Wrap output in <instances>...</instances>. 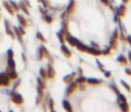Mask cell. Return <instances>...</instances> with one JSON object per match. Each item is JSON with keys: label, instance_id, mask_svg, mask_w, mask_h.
Segmentation results:
<instances>
[{"label": "cell", "instance_id": "obj_3", "mask_svg": "<svg viewBox=\"0 0 131 112\" xmlns=\"http://www.w3.org/2000/svg\"><path fill=\"white\" fill-rule=\"evenodd\" d=\"M120 33L131 46V0H123L118 10Z\"/></svg>", "mask_w": 131, "mask_h": 112}, {"label": "cell", "instance_id": "obj_4", "mask_svg": "<svg viewBox=\"0 0 131 112\" xmlns=\"http://www.w3.org/2000/svg\"><path fill=\"white\" fill-rule=\"evenodd\" d=\"M49 14H62L69 6L71 0H39Z\"/></svg>", "mask_w": 131, "mask_h": 112}, {"label": "cell", "instance_id": "obj_1", "mask_svg": "<svg viewBox=\"0 0 131 112\" xmlns=\"http://www.w3.org/2000/svg\"><path fill=\"white\" fill-rule=\"evenodd\" d=\"M62 31L80 50L108 54L121 34L118 10L111 0H71L62 13Z\"/></svg>", "mask_w": 131, "mask_h": 112}, {"label": "cell", "instance_id": "obj_2", "mask_svg": "<svg viewBox=\"0 0 131 112\" xmlns=\"http://www.w3.org/2000/svg\"><path fill=\"white\" fill-rule=\"evenodd\" d=\"M62 104L69 111H125L128 103L110 81L81 77L67 88Z\"/></svg>", "mask_w": 131, "mask_h": 112}]
</instances>
